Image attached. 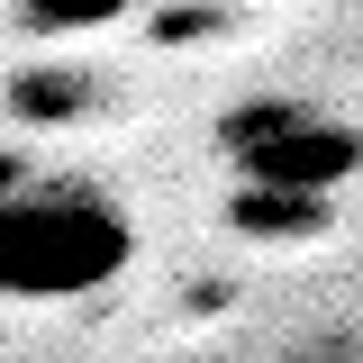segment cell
<instances>
[{"instance_id":"6da1fadb","label":"cell","mask_w":363,"mask_h":363,"mask_svg":"<svg viewBox=\"0 0 363 363\" xmlns=\"http://www.w3.org/2000/svg\"><path fill=\"white\" fill-rule=\"evenodd\" d=\"M136 264V218L91 182L0 191V300H91Z\"/></svg>"},{"instance_id":"7a4b0ae2","label":"cell","mask_w":363,"mask_h":363,"mask_svg":"<svg viewBox=\"0 0 363 363\" xmlns=\"http://www.w3.org/2000/svg\"><path fill=\"white\" fill-rule=\"evenodd\" d=\"M227 155L255 191H281V200H327L336 182L363 173V136L336 128V118H309L300 100H255L227 118Z\"/></svg>"},{"instance_id":"3957f363","label":"cell","mask_w":363,"mask_h":363,"mask_svg":"<svg viewBox=\"0 0 363 363\" xmlns=\"http://www.w3.org/2000/svg\"><path fill=\"white\" fill-rule=\"evenodd\" d=\"M136 0H18V18L37 28V37H91V28H109V18H128Z\"/></svg>"}]
</instances>
